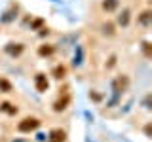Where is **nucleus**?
<instances>
[{
	"label": "nucleus",
	"instance_id": "20e7f679",
	"mask_svg": "<svg viewBox=\"0 0 152 142\" xmlns=\"http://www.w3.org/2000/svg\"><path fill=\"white\" fill-rule=\"evenodd\" d=\"M69 138V135H66L65 129H61V127H55V129L50 131V136H48V142H66Z\"/></svg>",
	"mask_w": 152,
	"mask_h": 142
},
{
	"label": "nucleus",
	"instance_id": "9b49d317",
	"mask_svg": "<svg viewBox=\"0 0 152 142\" xmlns=\"http://www.w3.org/2000/svg\"><path fill=\"white\" fill-rule=\"evenodd\" d=\"M13 91V85L8 78H2L0 76V93H12Z\"/></svg>",
	"mask_w": 152,
	"mask_h": 142
},
{
	"label": "nucleus",
	"instance_id": "2eb2a0df",
	"mask_svg": "<svg viewBox=\"0 0 152 142\" xmlns=\"http://www.w3.org/2000/svg\"><path fill=\"white\" fill-rule=\"evenodd\" d=\"M118 23H120L122 27H126L127 23H129V12H127V9H124V12H122V15L118 17Z\"/></svg>",
	"mask_w": 152,
	"mask_h": 142
},
{
	"label": "nucleus",
	"instance_id": "7ed1b4c3",
	"mask_svg": "<svg viewBox=\"0 0 152 142\" xmlns=\"http://www.w3.org/2000/svg\"><path fill=\"white\" fill-rule=\"evenodd\" d=\"M34 87H36L38 93H46L50 89V82H48V76L44 72H38L34 76Z\"/></svg>",
	"mask_w": 152,
	"mask_h": 142
},
{
	"label": "nucleus",
	"instance_id": "9d476101",
	"mask_svg": "<svg viewBox=\"0 0 152 142\" xmlns=\"http://www.w3.org/2000/svg\"><path fill=\"white\" fill-rule=\"evenodd\" d=\"M150 19H152V12L150 9H145V12L141 13L139 17H137V23H139V25H150Z\"/></svg>",
	"mask_w": 152,
	"mask_h": 142
},
{
	"label": "nucleus",
	"instance_id": "6e6552de",
	"mask_svg": "<svg viewBox=\"0 0 152 142\" xmlns=\"http://www.w3.org/2000/svg\"><path fill=\"white\" fill-rule=\"evenodd\" d=\"M51 76H53L55 80H63L66 76V66L65 64H55L53 68H51Z\"/></svg>",
	"mask_w": 152,
	"mask_h": 142
},
{
	"label": "nucleus",
	"instance_id": "4468645a",
	"mask_svg": "<svg viewBox=\"0 0 152 142\" xmlns=\"http://www.w3.org/2000/svg\"><path fill=\"white\" fill-rule=\"evenodd\" d=\"M142 53H145L146 59H152V46H150V42H142Z\"/></svg>",
	"mask_w": 152,
	"mask_h": 142
},
{
	"label": "nucleus",
	"instance_id": "f257e3e1",
	"mask_svg": "<svg viewBox=\"0 0 152 142\" xmlns=\"http://www.w3.org/2000/svg\"><path fill=\"white\" fill-rule=\"evenodd\" d=\"M40 125H42V121L38 120L36 116H27V117H23V120L17 123V131L19 133H32V131H36Z\"/></svg>",
	"mask_w": 152,
	"mask_h": 142
},
{
	"label": "nucleus",
	"instance_id": "f3484780",
	"mask_svg": "<svg viewBox=\"0 0 152 142\" xmlns=\"http://www.w3.org/2000/svg\"><path fill=\"white\" fill-rule=\"evenodd\" d=\"M145 135H146V136H148V138H150V123H148V125L145 127Z\"/></svg>",
	"mask_w": 152,
	"mask_h": 142
},
{
	"label": "nucleus",
	"instance_id": "0eeeda50",
	"mask_svg": "<svg viewBox=\"0 0 152 142\" xmlns=\"http://www.w3.org/2000/svg\"><path fill=\"white\" fill-rule=\"evenodd\" d=\"M36 53L40 55V57H51V55L55 53V46L53 44H42V46H38Z\"/></svg>",
	"mask_w": 152,
	"mask_h": 142
},
{
	"label": "nucleus",
	"instance_id": "423d86ee",
	"mask_svg": "<svg viewBox=\"0 0 152 142\" xmlns=\"http://www.w3.org/2000/svg\"><path fill=\"white\" fill-rule=\"evenodd\" d=\"M6 51L12 57H19L23 51H25V44H19V42H17V44H13V42H10V44L6 46Z\"/></svg>",
	"mask_w": 152,
	"mask_h": 142
},
{
	"label": "nucleus",
	"instance_id": "dca6fc26",
	"mask_svg": "<svg viewBox=\"0 0 152 142\" xmlns=\"http://www.w3.org/2000/svg\"><path fill=\"white\" fill-rule=\"evenodd\" d=\"M103 32L108 34V36H112L114 34V25H112V23H104V25H103Z\"/></svg>",
	"mask_w": 152,
	"mask_h": 142
},
{
	"label": "nucleus",
	"instance_id": "1a4fd4ad",
	"mask_svg": "<svg viewBox=\"0 0 152 142\" xmlns=\"http://www.w3.org/2000/svg\"><path fill=\"white\" fill-rule=\"evenodd\" d=\"M0 112H6V114H10V116H15L17 114V106H13L12 102H0Z\"/></svg>",
	"mask_w": 152,
	"mask_h": 142
},
{
	"label": "nucleus",
	"instance_id": "f8f14e48",
	"mask_svg": "<svg viewBox=\"0 0 152 142\" xmlns=\"http://www.w3.org/2000/svg\"><path fill=\"white\" fill-rule=\"evenodd\" d=\"M118 4H120V0H103V9L104 12H114L118 8Z\"/></svg>",
	"mask_w": 152,
	"mask_h": 142
},
{
	"label": "nucleus",
	"instance_id": "f03ea898",
	"mask_svg": "<svg viewBox=\"0 0 152 142\" xmlns=\"http://www.w3.org/2000/svg\"><path fill=\"white\" fill-rule=\"evenodd\" d=\"M70 102H72V97H70V93H63L53 104H51V110L57 112V114H59V112H65L66 108H69Z\"/></svg>",
	"mask_w": 152,
	"mask_h": 142
},
{
	"label": "nucleus",
	"instance_id": "39448f33",
	"mask_svg": "<svg viewBox=\"0 0 152 142\" xmlns=\"http://www.w3.org/2000/svg\"><path fill=\"white\" fill-rule=\"evenodd\" d=\"M127 85H129V80H127V76H118V78L114 80L112 87H114V91H116V93H120V91H126Z\"/></svg>",
	"mask_w": 152,
	"mask_h": 142
},
{
	"label": "nucleus",
	"instance_id": "ddd939ff",
	"mask_svg": "<svg viewBox=\"0 0 152 142\" xmlns=\"http://www.w3.org/2000/svg\"><path fill=\"white\" fill-rule=\"evenodd\" d=\"M44 25H46V21H44V19H42V17H36L34 21L31 23V28H32V30H40V28L44 27Z\"/></svg>",
	"mask_w": 152,
	"mask_h": 142
}]
</instances>
